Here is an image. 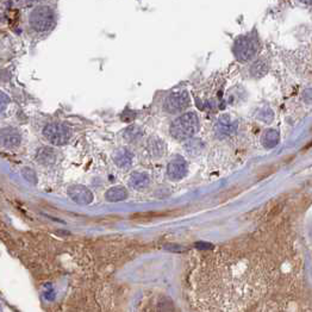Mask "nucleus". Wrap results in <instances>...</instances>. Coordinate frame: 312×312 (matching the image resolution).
I'll list each match as a JSON object with an SVG mask.
<instances>
[{
    "label": "nucleus",
    "instance_id": "nucleus-1",
    "mask_svg": "<svg viewBox=\"0 0 312 312\" xmlns=\"http://www.w3.org/2000/svg\"><path fill=\"white\" fill-rule=\"evenodd\" d=\"M199 129V120L194 112H187L171 124V135L176 139H191Z\"/></svg>",
    "mask_w": 312,
    "mask_h": 312
},
{
    "label": "nucleus",
    "instance_id": "nucleus-2",
    "mask_svg": "<svg viewBox=\"0 0 312 312\" xmlns=\"http://www.w3.org/2000/svg\"><path fill=\"white\" fill-rule=\"evenodd\" d=\"M55 22L54 11L49 6H38L33 10L29 16V23L34 30L38 33L48 31L52 28Z\"/></svg>",
    "mask_w": 312,
    "mask_h": 312
},
{
    "label": "nucleus",
    "instance_id": "nucleus-20",
    "mask_svg": "<svg viewBox=\"0 0 312 312\" xmlns=\"http://www.w3.org/2000/svg\"><path fill=\"white\" fill-rule=\"evenodd\" d=\"M0 105H1V111L2 110H5V108H6L7 106V104H9V102H10V99H9V97L6 96V94L5 93H2L1 92V100H0Z\"/></svg>",
    "mask_w": 312,
    "mask_h": 312
},
{
    "label": "nucleus",
    "instance_id": "nucleus-13",
    "mask_svg": "<svg viewBox=\"0 0 312 312\" xmlns=\"http://www.w3.org/2000/svg\"><path fill=\"white\" fill-rule=\"evenodd\" d=\"M126 197H128V192L121 186L112 187L105 193V199L107 202H121V200H125Z\"/></svg>",
    "mask_w": 312,
    "mask_h": 312
},
{
    "label": "nucleus",
    "instance_id": "nucleus-15",
    "mask_svg": "<svg viewBox=\"0 0 312 312\" xmlns=\"http://www.w3.org/2000/svg\"><path fill=\"white\" fill-rule=\"evenodd\" d=\"M36 158L38 162H41L44 166L52 165L55 162V152L52 149H50V148H42L37 153Z\"/></svg>",
    "mask_w": 312,
    "mask_h": 312
},
{
    "label": "nucleus",
    "instance_id": "nucleus-3",
    "mask_svg": "<svg viewBox=\"0 0 312 312\" xmlns=\"http://www.w3.org/2000/svg\"><path fill=\"white\" fill-rule=\"evenodd\" d=\"M43 136L50 144L65 145L70 139V130L66 124L55 121L44 128Z\"/></svg>",
    "mask_w": 312,
    "mask_h": 312
},
{
    "label": "nucleus",
    "instance_id": "nucleus-11",
    "mask_svg": "<svg viewBox=\"0 0 312 312\" xmlns=\"http://www.w3.org/2000/svg\"><path fill=\"white\" fill-rule=\"evenodd\" d=\"M232 131V124L230 121L229 116H223L217 121L216 124V135L221 139V137H226L231 134Z\"/></svg>",
    "mask_w": 312,
    "mask_h": 312
},
{
    "label": "nucleus",
    "instance_id": "nucleus-8",
    "mask_svg": "<svg viewBox=\"0 0 312 312\" xmlns=\"http://www.w3.org/2000/svg\"><path fill=\"white\" fill-rule=\"evenodd\" d=\"M112 158H113V162H115L118 167L126 169L131 166L134 155H132L128 149L121 148V149L116 150V152L113 153Z\"/></svg>",
    "mask_w": 312,
    "mask_h": 312
},
{
    "label": "nucleus",
    "instance_id": "nucleus-18",
    "mask_svg": "<svg viewBox=\"0 0 312 312\" xmlns=\"http://www.w3.org/2000/svg\"><path fill=\"white\" fill-rule=\"evenodd\" d=\"M262 143L266 148H274L279 143V132L276 130H267L263 134Z\"/></svg>",
    "mask_w": 312,
    "mask_h": 312
},
{
    "label": "nucleus",
    "instance_id": "nucleus-4",
    "mask_svg": "<svg viewBox=\"0 0 312 312\" xmlns=\"http://www.w3.org/2000/svg\"><path fill=\"white\" fill-rule=\"evenodd\" d=\"M190 105V96L187 94V92H174L171 93L166 98L165 104H163V108L167 111L168 113H179L182 112L184 110H186Z\"/></svg>",
    "mask_w": 312,
    "mask_h": 312
},
{
    "label": "nucleus",
    "instance_id": "nucleus-21",
    "mask_svg": "<svg viewBox=\"0 0 312 312\" xmlns=\"http://www.w3.org/2000/svg\"><path fill=\"white\" fill-rule=\"evenodd\" d=\"M198 248H202V249H205V248H211V244H205V243H197Z\"/></svg>",
    "mask_w": 312,
    "mask_h": 312
},
{
    "label": "nucleus",
    "instance_id": "nucleus-5",
    "mask_svg": "<svg viewBox=\"0 0 312 312\" xmlns=\"http://www.w3.org/2000/svg\"><path fill=\"white\" fill-rule=\"evenodd\" d=\"M234 54L240 61L252 60L256 54L255 42L250 37L242 36L236 39L234 44Z\"/></svg>",
    "mask_w": 312,
    "mask_h": 312
},
{
    "label": "nucleus",
    "instance_id": "nucleus-9",
    "mask_svg": "<svg viewBox=\"0 0 312 312\" xmlns=\"http://www.w3.org/2000/svg\"><path fill=\"white\" fill-rule=\"evenodd\" d=\"M1 143L6 148H15L20 143V134L12 128L1 130Z\"/></svg>",
    "mask_w": 312,
    "mask_h": 312
},
{
    "label": "nucleus",
    "instance_id": "nucleus-12",
    "mask_svg": "<svg viewBox=\"0 0 312 312\" xmlns=\"http://www.w3.org/2000/svg\"><path fill=\"white\" fill-rule=\"evenodd\" d=\"M149 176L145 173H132L129 179V185L134 190H143L149 185Z\"/></svg>",
    "mask_w": 312,
    "mask_h": 312
},
{
    "label": "nucleus",
    "instance_id": "nucleus-10",
    "mask_svg": "<svg viewBox=\"0 0 312 312\" xmlns=\"http://www.w3.org/2000/svg\"><path fill=\"white\" fill-rule=\"evenodd\" d=\"M148 149H149L150 155L154 158H160L163 155L166 150V145L161 139L157 136H152L148 141Z\"/></svg>",
    "mask_w": 312,
    "mask_h": 312
},
{
    "label": "nucleus",
    "instance_id": "nucleus-14",
    "mask_svg": "<svg viewBox=\"0 0 312 312\" xmlns=\"http://www.w3.org/2000/svg\"><path fill=\"white\" fill-rule=\"evenodd\" d=\"M184 147L185 150L191 156H198L202 154V152L204 150L205 143L199 139H190L189 141L185 143Z\"/></svg>",
    "mask_w": 312,
    "mask_h": 312
},
{
    "label": "nucleus",
    "instance_id": "nucleus-6",
    "mask_svg": "<svg viewBox=\"0 0 312 312\" xmlns=\"http://www.w3.org/2000/svg\"><path fill=\"white\" fill-rule=\"evenodd\" d=\"M68 195L73 202L80 205H88L93 202V194L83 185H73L68 189Z\"/></svg>",
    "mask_w": 312,
    "mask_h": 312
},
{
    "label": "nucleus",
    "instance_id": "nucleus-16",
    "mask_svg": "<svg viewBox=\"0 0 312 312\" xmlns=\"http://www.w3.org/2000/svg\"><path fill=\"white\" fill-rule=\"evenodd\" d=\"M267 72H268V65L262 59L255 61L250 67V73L254 78H262L263 75H266Z\"/></svg>",
    "mask_w": 312,
    "mask_h": 312
},
{
    "label": "nucleus",
    "instance_id": "nucleus-17",
    "mask_svg": "<svg viewBox=\"0 0 312 312\" xmlns=\"http://www.w3.org/2000/svg\"><path fill=\"white\" fill-rule=\"evenodd\" d=\"M143 136V130L137 125H131L124 131V139L128 142H139Z\"/></svg>",
    "mask_w": 312,
    "mask_h": 312
},
{
    "label": "nucleus",
    "instance_id": "nucleus-19",
    "mask_svg": "<svg viewBox=\"0 0 312 312\" xmlns=\"http://www.w3.org/2000/svg\"><path fill=\"white\" fill-rule=\"evenodd\" d=\"M23 176H24V178L29 182H31V184H36V182H37L36 174H35V172L33 171V169H30V168H24V169H23Z\"/></svg>",
    "mask_w": 312,
    "mask_h": 312
},
{
    "label": "nucleus",
    "instance_id": "nucleus-7",
    "mask_svg": "<svg viewBox=\"0 0 312 312\" xmlns=\"http://www.w3.org/2000/svg\"><path fill=\"white\" fill-rule=\"evenodd\" d=\"M187 173V165L186 161L182 157H176L169 162L167 168L168 178L173 181L181 180Z\"/></svg>",
    "mask_w": 312,
    "mask_h": 312
}]
</instances>
